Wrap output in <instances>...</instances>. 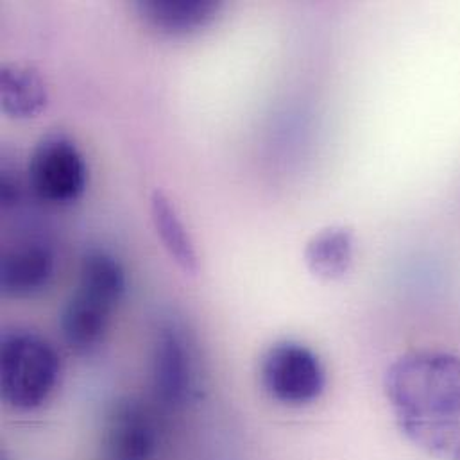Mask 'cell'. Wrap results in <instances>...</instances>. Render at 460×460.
I'll return each mask as SVG.
<instances>
[{
  "mask_svg": "<svg viewBox=\"0 0 460 460\" xmlns=\"http://www.w3.org/2000/svg\"><path fill=\"white\" fill-rule=\"evenodd\" d=\"M384 389L403 436L441 460H460V357L412 351L394 360Z\"/></svg>",
  "mask_w": 460,
  "mask_h": 460,
  "instance_id": "6da1fadb",
  "label": "cell"
},
{
  "mask_svg": "<svg viewBox=\"0 0 460 460\" xmlns=\"http://www.w3.org/2000/svg\"><path fill=\"white\" fill-rule=\"evenodd\" d=\"M126 288V270L110 251L92 247L83 254L77 287L59 314V330L72 351L90 355L104 342Z\"/></svg>",
  "mask_w": 460,
  "mask_h": 460,
  "instance_id": "7a4b0ae2",
  "label": "cell"
},
{
  "mask_svg": "<svg viewBox=\"0 0 460 460\" xmlns=\"http://www.w3.org/2000/svg\"><path fill=\"white\" fill-rule=\"evenodd\" d=\"M61 376L54 346L40 333L22 328L5 330L0 339V385L4 402L20 412L45 405Z\"/></svg>",
  "mask_w": 460,
  "mask_h": 460,
  "instance_id": "3957f363",
  "label": "cell"
},
{
  "mask_svg": "<svg viewBox=\"0 0 460 460\" xmlns=\"http://www.w3.org/2000/svg\"><path fill=\"white\" fill-rule=\"evenodd\" d=\"M27 189L43 203H75L88 185V165L75 142L61 133L43 135L27 162Z\"/></svg>",
  "mask_w": 460,
  "mask_h": 460,
  "instance_id": "277c9868",
  "label": "cell"
},
{
  "mask_svg": "<svg viewBox=\"0 0 460 460\" xmlns=\"http://www.w3.org/2000/svg\"><path fill=\"white\" fill-rule=\"evenodd\" d=\"M260 384L274 402L305 407L319 400L326 387L321 358L297 341H278L260 358Z\"/></svg>",
  "mask_w": 460,
  "mask_h": 460,
  "instance_id": "5b68a950",
  "label": "cell"
},
{
  "mask_svg": "<svg viewBox=\"0 0 460 460\" xmlns=\"http://www.w3.org/2000/svg\"><path fill=\"white\" fill-rule=\"evenodd\" d=\"M153 389L160 402L181 407L201 391L199 357L196 346L178 324H164L155 337L151 358Z\"/></svg>",
  "mask_w": 460,
  "mask_h": 460,
  "instance_id": "8992f818",
  "label": "cell"
},
{
  "mask_svg": "<svg viewBox=\"0 0 460 460\" xmlns=\"http://www.w3.org/2000/svg\"><path fill=\"white\" fill-rule=\"evenodd\" d=\"M158 448V425L140 402L124 398L102 420V452L108 460H151Z\"/></svg>",
  "mask_w": 460,
  "mask_h": 460,
  "instance_id": "52a82bcc",
  "label": "cell"
},
{
  "mask_svg": "<svg viewBox=\"0 0 460 460\" xmlns=\"http://www.w3.org/2000/svg\"><path fill=\"white\" fill-rule=\"evenodd\" d=\"M56 274V256L41 240H23L5 249L0 261L2 294L27 299L49 288Z\"/></svg>",
  "mask_w": 460,
  "mask_h": 460,
  "instance_id": "ba28073f",
  "label": "cell"
},
{
  "mask_svg": "<svg viewBox=\"0 0 460 460\" xmlns=\"http://www.w3.org/2000/svg\"><path fill=\"white\" fill-rule=\"evenodd\" d=\"M140 18L156 32L165 36H189L212 25L223 2L217 0H138L135 4Z\"/></svg>",
  "mask_w": 460,
  "mask_h": 460,
  "instance_id": "9c48e42d",
  "label": "cell"
},
{
  "mask_svg": "<svg viewBox=\"0 0 460 460\" xmlns=\"http://www.w3.org/2000/svg\"><path fill=\"white\" fill-rule=\"evenodd\" d=\"M47 102L45 81L32 66L5 63L0 68V104L7 117L14 120L36 119Z\"/></svg>",
  "mask_w": 460,
  "mask_h": 460,
  "instance_id": "30bf717a",
  "label": "cell"
},
{
  "mask_svg": "<svg viewBox=\"0 0 460 460\" xmlns=\"http://www.w3.org/2000/svg\"><path fill=\"white\" fill-rule=\"evenodd\" d=\"M305 263L321 281L344 278L353 265L355 234L346 226H330L315 233L305 245Z\"/></svg>",
  "mask_w": 460,
  "mask_h": 460,
  "instance_id": "8fae6325",
  "label": "cell"
},
{
  "mask_svg": "<svg viewBox=\"0 0 460 460\" xmlns=\"http://www.w3.org/2000/svg\"><path fill=\"white\" fill-rule=\"evenodd\" d=\"M151 217L169 256L185 274L196 276L199 272V254L196 251V243L183 225L176 207L162 190H155L151 196Z\"/></svg>",
  "mask_w": 460,
  "mask_h": 460,
  "instance_id": "7c38bea8",
  "label": "cell"
},
{
  "mask_svg": "<svg viewBox=\"0 0 460 460\" xmlns=\"http://www.w3.org/2000/svg\"><path fill=\"white\" fill-rule=\"evenodd\" d=\"M22 196V181L18 176H14L7 167L2 169V189H0V199L2 207L9 208L14 207L20 201Z\"/></svg>",
  "mask_w": 460,
  "mask_h": 460,
  "instance_id": "4fadbf2b",
  "label": "cell"
}]
</instances>
